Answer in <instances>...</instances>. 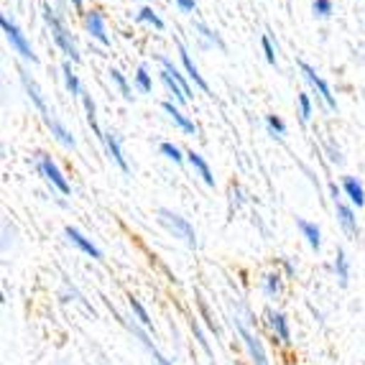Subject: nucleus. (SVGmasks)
Segmentation results:
<instances>
[{"instance_id": "obj_1", "label": "nucleus", "mask_w": 365, "mask_h": 365, "mask_svg": "<svg viewBox=\"0 0 365 365\" xmlns=\"http://www.w3.org/2000/svg\"><path fill=\"white\" fill-rule=\"evenodd\" d=\"M43 21H46V26H49L51 36H54V43L59 46L61 51H64V56H67V59H72V61H79L77 41L72 38V34L67 31V26L59 21V16L51 11L49 3H43Z\"/></svg>"}, {"instance_id": "obj_2", "label": "nucleus", "mask_w": 365, "mask_h": 365, "mask_svg": "<svg viewBox=\"0 0 365 365\" xmlns=\"http://www.w3.org/2000/svg\"><path fill=\"white\" fill-rule=\"evenodd\" d=\"M0 26H3V34H6L8 43H11V49L16 51V54L21 56V59L31 61V64H36V54H34V49H31L29 38L24 36V31L19 29V26L13 24L11 19H8L6 13H3V19H0Z\"/></svg>"}, {"instance_id": "obj_3", "label": "nucleus", "mask_w": 365, "mask_h": 365, "mask_svg": "<svg viewBox=\"0 0 365 365\" xmlns=\"http://www.w3.org/2000/svg\"><path fill=\"white\" fill-rule=\"evenodd\" d=\"M158 220L174 232V237H182L187 245H197V235H195V227L189 225V220L182 217V215L171 212V210H158Z\"/></svg>"}, {"instance_id": "obj_4", "label": "nucleus", "mask_w": 365, "mask_h": 365, "mask_svg": "<svg viewBox=\"0 0 365 365\" xmlns=\"http://www.w3.org/2000/svg\"><path fill=\"white\" fill-rule=\"evenodd\" d=\"M299 69H302V74H304V79L312 85V90L322 98V103L327 105V110H337V100H335V95H332V90H329V85L324 82L319 74L314 72V69L307 64V61H299Z\"/></svg>"}, {"instance_id": "obj_5", "label": "nucleus", "mask_w": 365, "mask_h": 365, "mask_svg": "<svg viewBox=\"0 0 365 365\" xmlns=\"http://www.w3.org/2000/svg\"><path fill=\"white\" fill-rule=\"evenodd\" d=\"M38 171H41L43 179H46V182H49L56 192H61V195H69V182L64 179V174L59 171V166L54 164V158H51V156H38Z\"/></svg>"}, {"instance_id": "obj_6", "label": "nucleus", "mask_w": 365, "mask_h": 365, "mask_svg": "<svg viewBox=\"0 0 365 365\" xmlns=\"http://www.w3.org/2000/svg\"><path fill=\"white\" fill-rule=\"evenodd\" d=\"M85 29L95 41H100L103 46H110V36L108 29H105V19L100 11H87L85 13Z\"/></svg>"}, {"instance_id": "obj_7", "label": "nucleus", "mask_w": 365, "mask_h": 365, "mask_svg": "<svg viewBox=\"0 0 365 365\" xmlns=\"http://www.w3.org/2000/svg\"><path fill=\"white\" fill-rule=\"evenodd\" d=\"M237 329H240V337H243L245 347H248L250 353V360H253V365H268V358H266V350H263V345L258 342V337L250 332L245 324L237 322Z\"/></svg>"}, {"instance_id": "obj_8", "label": "nucleus", "mask_w": 365, "mask_h": 365, "mask_svg": "<svg viewBox=\"0 0 365 365\" xmlns=\"http://www.w3.org/2000/svg\"><path fill=\"white\" fill-rule=\"evenodd\" d=\"M179 46V56H182V64H184V69H187V77L195 82L197 87H200L202 92H210V85L205 82V77L200 74V69H197V64L192 61V56H189V51L184 49V43H177Z\"/></svg>"}, {"instance_id": "obj_9", "label": "nucleus", "mask_w": 365, "mask_h": 365, "mask_svg": "<svg viewBox=\"0 0 365 365\" xmlns=\"http://www.w3.org/2000/svg\"><path fill=\"white\" fill-rule=\"evenodd\" d=\"M67 237H69V243H74L77 245L79 250H82V253H87V256H92L95 258V261H100V258H103V253H100V248L95 243H92V240H87L85 235H82V232L77 230V227H67Z\"/></svg>"}, {"instance_id": "obj_10", "label": "nucleus", "mask_w": 365, "mask_h": 365, "mask_svg": "<svg viewBox=\"0 0 365 365\" xmlns=\"http://www.w3.org/2000/svg\"><path fill=\"white\" fill-rule=\"evenodd\" d=\"M21 82H24V87H26V92H29V98H31V103L36 105V110L41 113V118L43 115H49V108H46V100H43V95H41V90H38V85L34 82V79L29 77V74L21 69Z\"/></svg>"}, {"instance_id": "obj_11", "label": "nucleus", "mask_w": 365, "mask_h": 365, "mask_svg": "<svg viewBox=\"0 0 365 365\" xmlns=\"http://www.w3.org/2000/svg\"><path fill=\"white\" fill-rule=\"evenodd\" d=\"M103 143H105V148H108V153H110V158L115 161L118 166H120V171H125L128 174V161H125V156H123V148H120V138H118L113 130H108L105 133V138H103Z\"/></svg>"}, {"instance_id": "obj_12", "label": "nucleus", "mask_w": 365, "mask_h": 365, "mask_svg": "<svg viewBox=\"0 0 365 365\" xmlns=\"http://www.w3.org/2000/svg\"><path fill=\"white\" fill-rule=\"evenodd\" d=\"M43 123H46V125H49L51 135H54V138L59 140L61 146H67V148H74V146H77V140H74V135L69 133V130L64 128V125H61V123L56 120V118L51 115V113H49V115H43Z\"/></svg>"}, {"instance_id": "obj_13", "label": "nucleus", "mask_w": 365, "mask_h": 365, "mask_svg": "<svg viewBox=\"0 0 365 365\" xmlns=\"http://www.w3.org/2000/svg\"><path fill=\"white\" fill-rule=\"evenodd\" d=\"M187 161L192 164V169L197 171L202 177V182L207 184V187H215V177H212V171H210V166H207V161L202 158V153H197V151H189L187 153Z\"/></svg>"}, {"instance_id": "obj_14", "label": "nucleus", "mask_w": 365, "mask_h": 365, "mask_svg": "<svg viewBox=\"0 0 365 365\" xmlns=\"http://www.w3.org/2000/svg\"><path fill=\"white\" fill-rule=\"evenodd\" d=\"M164 110H166V115H169V118H171V120L177 123L179 128H182V130H184V133H189V135H195V133H197V128H195V123L189 120V118H187V115H184L182 110H179V108H177V105H174V103H164Z\"/></svg>"}, {"instance_id": "obj_15", "label": "nucleus", "mask_w": 365, "mask_h": 365, "mask_svg": "<svg viewBox=\"0 0 365 365\" xmlns=\"http://www.w3.org/2000/svg\"><path fill=\"white\" fill-rule=\"evenodd\" d=\"M342 192H345L347 200L353 202L355 207H363V205H365V192H363V187H360V182L355 177H347L345 182H342Z\"/></svg>"}, {"instance_id": "obj_16", "label": "nucleus", "mask_w": 365, "mask_h": 365, "mask_svg": "<svg viewBox=\"0 0 365 365\" xmlns=\"http://www.w3.org/2000/svg\"><path fill=\"white\" fill-rule=\"evenodd\" d=\"M268 322H271V329H274V335L279 337V342H289L292 332H289L287 317L281 314V312H271V317H268Z\"/></svg>"}, {"instance_id": "obj_17", "label": "nucleus", "mask_w": 365, "mask_h": 365, "mask_svg": "<svg viewBox=\"0 0 365 365\" xmlns=\"http://www.w3.org/2000/svg\"><path fill=\"white\" fill-rule=\"evenodd\" d=\"M82 105H85V113H87V123H90V128L95 130V135H98L100 140H103L105 133L100 130V125H98V108H95V100H92V95L82 92Z\"/></svg>"}, {"instance_id": "obj_18", "label": "nucleus", "mask_w": 365, "mask_h": 365, "mask_svg": "<svg viewBox=\"0 0 365 365\" xmlns=\"http://www.w3.org/2000/svg\"><path fill=\"white\" fill-rule=\"evenodd\" d=\"M297 227L302 230V235L307 237V243H309L314 250H319V245H322V237H319V227H317L314 222H309V220H297Z\"/></svg>"}, {"instance_id": "obj_19", "label": "nucleus", "mask_w": 365, "mask_h": 365, "mask_svg": "<svg viewBox=\"0 0 365 365\" xmlns=\"http://www.w3.org/2000/svg\"><path fill=\"white\" fill-rule=\"evenodd\" d=\"M158 61H161V67H164L166 72H169L171 77H174V79H177V82H179V85H182V90L187 92V98L192 100V87H189V82H187V79H184V74L179 72L177 64H174V61H171L169 56H158Z\"/></svg>"}, {"instance_id": "obj_20", "label": "nucleus", "mask_w": 365, "mask_h": 365, "mask_svg": "<svg viewBox=\"0 0 365 365\" xmlns=\"http://www.w3.org/2000/svg\"><path fill=\"white\" fill-rule=\"evenodd\" d=\"M61 74H64V85H67V90L72 92L74 98H82V87H79V77L72 72V64H69V61H64V64H61Z\"/></svg>"}, {"instance_id": "obj_21", "label": "nucleus", "mask_w": 365, "mask_h": 365, "mask_svg": "<svg viewBox=\"0 0 365 365\" xmlns=\"http://www.w3.org/2000/svg\"><path fill=\"white\" fill-rule=\"evenodd\" d=\"M335 210H337V220H340V225L345 227L347 232H355V215L350 207H345L342 202H335Z\"/></svg>"}, {"instance_id": "obj_22", "label": "nucleus", "mask_w": 365, "mask_h": 365, "mask_svg": "<svg viewBox=\"0 0 365 365\" xmlns=\"http://www.w3.org/2000/svg\"><path fill=\"white\" fill-rule=\"evenodd\" d=\"M335 274L337 279H340V284L345 287L347 279H350V263H347V256H345V250H337V261H335Z\"/></svg>"}, {"instance_id": "obj_23", "label": "nucleus", "mask_w": 365, "mask_h": 365, "mask_svg": "<svg viewBox=\"0 0 365 365\" xmlns=\"http://www.w3.org/2000/svg\"><path fill=\"white\" fill-rule=\"evenodd\" d=\"M135 87H138L140 92H151V90H153L151 74H148V67H146V64H140V67L135 69Z\"/></svg>"}, {"instance_id": "obj_24", "label": "nucleus", "mask_w": 365, "mask_h": 365, "mask_svg": "<svg viewBox=\"0 0 365 365\" xmlns=\"http://www.w3.org/2000/svg\"><path fill=\"white\" fill-rule=\"evenodd\" d=\"M110 79H113V85L118 87V90H120V95L125 100H133V92H130V85H128V79L123 77L120 72H118V69H110Z\"/></svg>"}, {"instance_id": "obj_25", "label": "nucleus", "mask_w": 365, "mask_h": 365, "mask_svg": "<svg viewBox=\"0 0 365 365\" xmlns=\"http://www.w3.org/2000/svg\"><path fill=\"white\" fill-rule=\"evenodd\" d=\"M263 292H266V297H279L281 294V276L268 274L266 279H263Z\"/></svg>"}, {"instance_id": "obj_26", "label": "nucleus", "mask_w": 365, "mask_h": 365, "mask_svg": "<svg viewBox=\"0 0 365 365\" xmlns=\"http://www.w3.org/2000/svg\"><path fill=\"white\" fill-rule=\"evenodd\" d=\"M138 21H143V24H151L156 31H164V21L158 19L156 13H153V8H140V13H138Z\"/></svg>"}, {"instance_id": "obj_27", "label": "nucleus", "mask_w": 365, "mask_h": 365, "mask_svg": "<svg viewBox=\"0 0 365 365\" xmlns=\"http://www.w3.org/2000/svg\"><path fill=\"white\" fill-rule=\"evenodd\" d=\"M297 103H299V118H302V123H309L312 120V100H309V95L307 92H302L297 98Z\"/></svg>"}, {"instance_id": "obj_28", "label": "nucleus", "mask_w": 365, "mask_h": 365, "mask_svg": "<svg viewBox=\"0 0 365 365\" xmlns=\"http://www.w3.org/2000/svg\"><path fill=\"white\" fill-rule=\"evenodd\" d=\"M158 151L164 153L166 158H171L174 164H182V161H184L182 151H179V146H174V143H161V146H158Z\"/></svg>"}, {"instance_id": "obj_29", "label": "nucleus", "mask_w": 365, "mask_h": 365, "mask_svg": "<svg viewBox=\"0 0 365 365\" xmlns=\"http://www.w3.org/2000/svg\"><path fill=\"white\" fill-rule=\"evenodd\" d=\"M130 309L135 312V317H138V322L143 324V327H151V319H148V312L143 309V304H140L138 299H130Z\"/></svg>"}, {"instance_id": "obj_30", "label": "nucleus", "mask_w": 365, "mask_h": 365, "mask_svg": "<svg viewBox=\"0 0 365 365\" xmlns=\"http://www.w3.org/2000/svg\"><path fill=\"white\" fill-rule=\"evenodd\" d=\"M312 11H314V16H319V19H327L329 13H332V0H314V3H312Z\"/></svg>"}, {"instance_id": "obj_31", "label": "nucleus", "mask_w": 365, "mask_h": 365, "mask_svg": "<svg viewBox=\"0 0 365 365\" xmlns=\"http://www.w3.org/2000/svg\"><path fill=\"white\" fill-rule=\"evenodd\" d=\"M135 335H138V337H140V342H143V345H146V347H148V350H151L153 360H156V363H158V365H171V363H169V360H166V358H164V355L158 353L156 347H153V345H151V340H148V337H146V335H140L138 329H135Z\"/></svg>"}, {"instance_id": "obj_32", "label": "nucleus", "mask_w": 365, "mask_h": 365, "mask_svg": "<svg viewBox=\"0 0 365 365\" xmlns=\"http://www.w3.org/2000/svg\"><path fill=\"white\" fill-rule=\"evenodd\" d=\"M195 29L200 31V34H202V36H205V38H210V41H212L215 46H217V49H225V43L220 41V36H217V34H212V31H210L207 26H202V24H195Z\"/></svg>"}, {"instance_id": "obj_33", "label": "nucleus", "mask_w": 365, "mask_h": 365, "mask_svg": "<svg viewBox=\"0 0 365 365\" xmlns=\"http://www.w3.org/2000/svg\"><path fill=\"white\" fill-rule=\"evenodd\" d=\"M266 123H268V128H271V133H276V135H284V133H287V125H284V120H281V118L266 115Z\"/></svg>"}, {"instance_id": "obj_34", "label": "nucleus", "mask_w": 365, "mask_h": 365, "mask_svg": "<svg viewBox=\"0 0 365 365\" xmlns=\"http://www.w3.org/2000/svg\"><path fill=\"white\" fill-rule=\"evenodd\" d=\"M261 46H263V54H266L268 64H276V49H274V43H271V38L263 36L261 38Z\"/></svg>"}, {"instance_id": "obj_35", "label": "nucleus", "mask_w": 365, "mask_h": 365, "mask_svg": "<svg viewBox=\"0 0 365 365\" xmlns=\"http://www.w3.org/2000/svg\"><path fill=\"white\" fill-rule=\"evenodd\" d=\"M177 6H179V11L192 13V11L197 8V3H195V0H177Z\"/></svg>"}, {"instance_id": "obj_36", "label": "nucleus", "mask_w": 365, "mask_h": 365, "mask_svg": "<svg viewBox=\"0 0 365 365\" xmlns=\"http://www.w3.org/2000/svg\"><path fill=\"white\" fill-rule=\"evenodd\" d=\"M69 3H72V6L77 8V11H79V8H82V0H69Z\"/></svg>"}]
</instances>
